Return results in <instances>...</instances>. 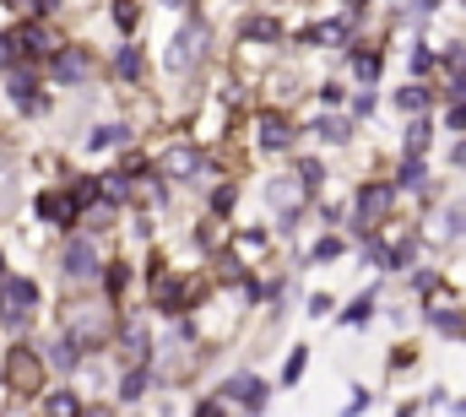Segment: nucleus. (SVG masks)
<instances>
[{"label":"nucleus","instance_id":"obj_1","mask_svg":"<svg viewBox=\"0 0 466 417\" xmlns=\"http://www.w3.org/2000/svg\"><path fill=\"white\" fill-rule=\"evenodd\" d=\"M5 385H11L16 396H38V391H43V358H38L33 347H11V353H5Z\"/></svg>","mask_w":466,"mask_h":417},{"label":"nucleus","instance_id":"obj_2","mask_svg":"<svg viewBox=\"0 0 466 417\" xmlns=\"http://www.w3.org/2000/svg\"><path fill=\"white\" fill-rule=\"evenodd\" d=\"M391 206H396V190H391V185H364V190H358V228L385 223Z\"/></svg>","mask_w":466,"mask_h":417},{"label":"nucleus","instance_id":"obj_3","mask_svg":"<svg viewBox=\"0 0 466 417\" xmlns=\"http://www.w3.org/2000/svg\"><path fill=\"white\" fill-rule=\"evenodd\" d=\"M33 299H38V288H33L27 277H11V282H0V320H5V326H16V320L33 309Z\"/></svg>","mask_w":466,"mask_h":417},{"label":"nucleus","instance_id":"obj_4","mask_svg":"<svg viewBox=\"0 0 466 417\" xmlns=\"http://www.w3.org/2000/svg\"><path fill=\"white\" fill-rule=\"evenodd\" d=\"M201 49H206V27L190 22V27L174 38V49H168V71H190V65L201 60Z\"/></svg>","mask_w":466,"mask_h":417},{"label":"nucleus","instance_id":"obj_5","mask_svg":"<svg viewBox=\"0 0 466 417\" xmlns=\"http://www.w3.org/2000/svg\"><path fill=\"white\" fill-rule=\"evenodd\" d=\"M60 266H65V277H92V271H98V250H92V239H71V244L60 250Z\"/></svg>","mask_w":466,"mask_h":417},{"label":"nucleus","instance_id":"obj_6","mask_svg":"<svg viewBox=\"0 0 466 417\" xmlns=\"http://www.w3.org/2000/svg\"><path fill=\"white\" fill-rule=\"evenodd\" d=\"M76 212H81V201H76V195H54V190H43V195H38V217H43V223L71 228V223H76Z\"/></svg>","mask_w":466,"mask_h":417},{"label":"nucleus","instance_id":"obj_7","mask_svg":"<svg viewBox=\"0 0 466 417\" xmlns=\"http://www.w3.org/2000/svg\"><path fill=\"white\" fill-rule=\"evenodd\" d=\"M223 391H228V402H239V407H250V412L266 407V385H261L255 374H239V380H228Z\"/></svg>","mask_w":466,"mask_h":417},{"label":"nucleus","instance_id":"obj_8","mask_svg":"<svg viewBox=\"0 0 466 417\" xmlns=\"http://www.w3.org/2000/svg\"><path fill=\"white\" fill-rule=\"evenodd\" d=\"M87 65H92V60H87V49H60V54H54V81H60V87H71V81H81V76H87Z\"/></svg>","mask_w":466,"mask_h":417},{"label":"nucleus","instance_id":"obj_9","mask_svg":"<svg viewBox=\"0 0 466 417\" xmlns=\"http://www.w3.org/2000/svg\"><path fill=\"white\" fill-rule=\"evenodd\" d=\"M288 141H293L288 119H282V114H266V119H261V147H266V152H282Z\"/></svg>","mask_w":466,"mask_h":417},{"label":"nucleus","instance_id":"obj_10","mask_svg":"<svg viewBox=\"0 0 466 417\" xmlns=\"http://www.w3.org/2000/svg\"><path fill=\"white\" fill-rule=\"evenodd\" d=\"M22 43H27V54H60L54 33H49L43 22H27V27H22Z\"/></svg>","mask_w":466,"mask_h":417},{"label":"nucleus","instance_id":"obj_11","mask_svg":"<svg viewBox=\"0 0 466 417\" xmlns=\"http://www.w3.org/2000/svg\"><path fill=\"white\" fill-rule=\"evenodd\" d=\"M244 38H250V43H277V38H282V22H277V16H250V22H244Z\"/></svg>","mask_w":466,"mask_h":417},{"label":"nucleus","instance_id":"obj_12","mask_svg":"<svg viewBox=\"0 0 466 417\" xmlns=\"http://www.w3.org/2000/svg\"><path fill=\"white\" fill-rule=\"evenodd\" d=\"M195 168H201V157H195L190 147H174V152L163 157V174H174V179H190Z\"/></svg>","mask_w":466,"mask_h":417},{"label":"nucleus","instance_id":"obj_13","mask_svg":"<svg viewBox=\"0 0 466 417\" xmlns=\"http://www.w3.org/2000/svg\"><path fill=\"white\" fill-rule=\"evenodd\" d=\"M342 38H347V22H320L304 33V43H342Z\"/></svg>","mask_w":466,"mask_h":417},{"label":"nucleus","instance_id":"obj_14","mask_svg":"<svg viewBox=\"0 0 466 417\" xmlns=\"http://www.w3.org/2000/svg\"><path fill=\"white\" fill-rule=\"evenodd\" d=\"M114 71H119L125 81H136V76H141V49H136V43H125V49L114 54Z\"/></svg>","mask_w":466,"mask_h":417},{"label":"nucleus","instance_id":"obj_15","mask_svg":"<svg viewBox=\"0 0 466 417\" xmlns=\"http://www.w3.org/2000/svg\"><path fill=\"white\" fill-rule=\"evenodd\" d=\"M11 98H16L22 109H38V92H33V76H27V71H11Z\"/></svg>","mask_w":466,"mask_h":417},{"label":"nucleus","instance_id":"obj_16","mask_svg":"<svg viewBox=\"0 0 466 417\" xmlns=\"http://www.w3.org/2000/svg\"><path fill=\"white\" fill-rule=\"evenodd\" d=\"M396 109H402V114H423V109H429V87H402V92H396Z\"/></svg>","mask_w":466,"mask_h":417},{"label":"nucleus","instance_id":"obj_17","mask_svg":"<svg viewBox=\"0 0 466 417\" xmlns=\"http://www.w3.org/2000/svg\"><path fill=\"white\" fill-rule=\"evenodd\" d=\"M445 233H451V239H466V195H456V201L445 206Z\"/></svg>","mask_w":466,"mask_h":417},{"label":"nucleus","instance_id":"obj_18","mask_svg":"<svg viewBox=\"0 0 466 417\" xmlns=\"http://www.w3.org/2000/svg\"><path fill=\"white\" fill-rule=\"evenodd\" d=\"M353 71H358V81L369 87V81L380 76V54H375V49H358V54H353Z\"/></svg>","mask_w":466,"mask_h":417},{"label":"nucleus","instance_id":"obj_19","mask_svg":"<svg viewBox=\"0 0 466 417\" xmlns=\"http://www.w3.org/2000/svg\"><path fill=\"white\" fill-rule=\"evenodd\" d=\"M119 141H125V125H103V130H92V136H87V147H92V152H109V147H119Z\"/></svg>","mask_w":466,"mask_h":417},{"label":"nucleus","instance_id":"obj_20","mask_svg":"<svg viewBox=\"0 0 466 417\" xmlns=\"http://www.w3.org/2000/svg\"><path fill=\"white\" fill-rule=\"evenodd\" d=\"M76 347H81L76 336H60V342L49 347V364H54V369H71V364H76Z\"/></svg>","mask_w":466,"mask_h":417},{"label":"nucleus","instance_id":"obj_21","mask_svg":"<svg viewBox=\"0 0 466 417\" xmlns=\"http://www.w3.org/2000/svg\"><path fill=\"white\" fill-rule=\"evenodd\" d=\"M114 22H119V27H136V22H141V5H136V0H114Z\"/></svg>","mask_w":466,"mask_h":417},{"label":"nucleus","instance_id":"obj_22","mask_svg":"<svg viewBox=\"0 0 466 417\" xmlns=\"http://www.w3.org/2000/svg\"><path fill=\"white\" fill-rule=\"evenodd\" d=\"M402 185H423V157H418V152L402 157Z\"/></svg>","mask_w":466,"mask_h":417},{"label":"nucleus","instance_id":"obj_23","mask_svg":"<svg viewBox=\"0 0 466 417\" xmlns=\"http://www.w3.org/2000/svg\"><path fill=\"white\" fill-rule=\"evenodd\" d=\"M429 147V125L418 119V125H407V152H423Z\"/></svg>","mask_w":466,"mask_h":417},{"label":"nucleus","instance_id":"obj_24","mask_svg":"<svg viewBox=\"0 0 466 417\" xmlns=\"http://www.w3.org/2000/svg\"><path fill=\"white\" fill-rule=\"evenodd\" d=\"M71 195H76V201H81V206H92V201H98V195H103V185H98V179H81V185H76V190H71Z\"/></svg>","mask_w":466,"mask_h":417},{"label":"nucleus","instance_id":"obj_25","mask_svg":"<svg viewBox=\"0 0 466 417\" xmlns=\"http://www.w3.org/2000/svg\"><path fill=\"white\" fill-rule=\"evenodd\" d=\"M315 130H320V136H326V141H347V125H342V119H320V125H315Z\"/></svg>","mask_w":466,"mask_h":417},{"label":"nucleus","instance_id":"obj_26","mask_svg":"<svg viewBox=\"0 0 466 417\" xmlns=\"http://www.w3.org/2000/svg\"><path fill=\"white\" fill-rule=\"evenodd\" d=\"M369 315H375V299H358V304H353V309H347V326H364V320H369Z\"/></svg>","mask_w":466,"mask_h":417},{"label":"nucleus","instance_id":"obj_27","mask_svg":"<svg viewBox=\"0 0 466 417\" xmlns=\"http://www.w3.org/2000/svg\"><path fill=\"white\" fill-rule=\"evenodd\" d=\"M141 391H147V374H141V369H136V374H130V380H125V391H119V396H125V402H141Z\"/></svg>","mask_w":466,"mask_h":417},{"label":"nucleus","instance_id":"obj_28","mask_svg":"<svg viewBox=\"0 0 466 417\" xmlns=\"http://www.w3.org/2000/svg\"><path fill=\"white\" fill-rule=\"evenodd\" d=\"M337 255H342V239H320L315 244V261H337Z\"/></svg>","mask_w":466,"mask_h":417},{"label":"nucleus","instance_id":"obj_29","mask_svg":"<svg viewBox=\"0 0 466 417\" xmlns=\"http://www.w3.org/2000/svg\"><path fill=\"white\" fill-rule=\"evenodd\" d=\"M304 358H309V353H304V347H299V353H293V358H288V374H282V380H288V385H293V380H299V374H304Z\"/></svg>","mask_w":466,"mask_h":417},{"label":"nucleus","instance_id":"obj_30","mask_svg":"<svg viewBox=\"0 0 466 417\" xmlns=\"http://www.w3.org/2000/svg\"><path fill=\"white\" fill-rule=\"evenodd\" d=\"M49 412H76V396H43Z\"/></svg>","mask_w":466,"mask_h":417},{"label":"nucleus","instance_id":"obj_31","mask_svg":"<svg viewBox=\"0 0 466 417\" xmlns=\"http://www.w3.org/2000/svg\"><path fill=\"white\" fill-rule=\"evenodd\" d=\"M228 206H233V190H228V185H223V190H217V195H212V212H228Z\"/></svg>","mask_w":466,"mask_h":417},{"label":"nucleus","instance_id":"obj_32","mask_svg":"<svg viewBox=\"0 0 466 417\" xmlns=\"http://www.w3.org/2000/svg\"><path fill=\"white\" fill-rule=\"evenodd\" d=\"M451 98H456V103H466V65H461V76L451 81Z\"/></svg>","mask_w":466,"mask_h":417},{"label":"nucleus","instance_id":"obj_33","mask_svg":"<svg viewBox=\"0 0 466 417\" xmlns=\"http://www.w3.org/2000/svg\"><path fill=\"white\" fill-rule=\"evenodd\" d=\"M11 11H38V0H5Z\"/></svg>","mask_w":466,"mask_h":417},{"label":"nucleus","instance_id":"obj_34","mask_svg":"<svg viewBox=\"0 0 466 417\" xmlns=\"http://www.w3.org/2000/svg\"><path fill=\"white\" fill-rule=\"evenodd\" d=\"M451 157H456V163H461V168H466V141H461V147H456V152H451Z\"/></svg>","mask_w":466,"mask_h":417},{"label":"nucleus","instance_id":"obj_35","mask_svg":"<svg viewBox=\"0 0 466 417\" xmlns=\"http://www.w3.org/2000/svg\"><path fill=\"white\" fill-rule=\"evenodd\" d=\"M163 5H185V0H163Z\"/></svg>","mask_w":466,"mask_h":417}]
</instances>
